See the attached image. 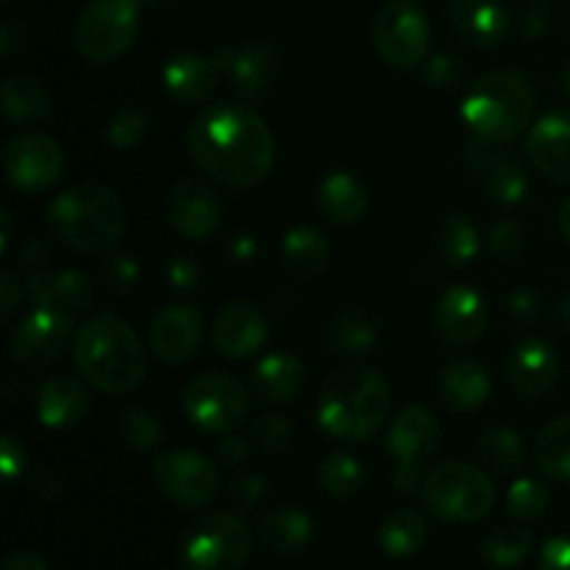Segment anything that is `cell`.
Masks as SVG:
<instances>
[{"label": "cell", "mask_w": 570, "mask_h": 570, "mask_svg": "<svg viewBox=\"0 0 570 570\" xmlns=\"http://www.w3.org/2000/svg\"><path fill=\"white\" fill-rule=\"evenodd\" d=\"M223 72L215 59L198 53H178L161 67V87L176 104L204 106L217 92Z\"/></svg>", "instance_id": "obj_25"}, {"label": "cell", "mask_w": 570, "mask_h": 570, "mask_svg": "<svg viewBox=\"0 0 570 570\" xmlns=\"http://www.w3.org/2000/svg\"><path fill=\"white\" fill-rule=\"evenodd\" d=\"M0 220H3V243H0V250L6 254V250H9V245H11V217L3 212V215H0Z\"/></svg>", "instance_id": "obj_63"}, {"label": "cell", "mask_w": 570, "mask_h": 570, "mask_svg": "<svg viewBox=\"0 0 570 570\" xmlns=\"http://www.w3.org/2000/svg\"><path fill=\"white\" fill-rule=\"evenodd\" d=\"M434 243H438V254L451 267L471 265L479 256V248H482V239H479L473 220L468 215H460V212H454V215L440 223Z\"/></svg>", "instance_id": "obj_35"}, {"label": "cell", "mask_w": 570, "mask_h": 570, "mask_svg": "<svg viewBox=\"0 0 570 570\" xmlns=\"http://www.w3.org/2000/svg\"><path fill=\"white\" fill-rule=\"evenodd\" d=\"M267 495V482L259 473H239L232 484V504L237 512H250Z\"/></svg>", "instance_id": "obj_47"}, {"label": "cell", "mask_w": 570, "mask_h": 570, "mask_svg": "<svg viewBox=\"0 0 570 570\" xmlns=\"http://www.w3.org/2000/svg\"><path fill=\"white\" fill-rule=\"evenodd\" d=\"M538 98L529 78L518 70H490L471 83L462 100V120L473 137L507 145L527 134L534 122Z\"/></svg>", "instance_id": "obj_5"}, {"label": "cell", "mask_w": 570, "mask_h": 570, "mask_svg": "<svg viewBox=\"0 0 570 570\" xmlns=\"http://www.w3.org/2000/svg\"><path fill=\"white\" fill-rule=\"evenodd\" d=\"M523 148L540 176L570 187V106L540 117L527 131Z\"/></svg>", "instance_id": "obj_20"}, {"label": "cell", "mask_w": 570, "mask_h": 570, "mask_svg": "<svg viewBox=\"0 0 570 570\" xmlns=\"http://www.w3.org/2000/svg\"><path fill=\"white\" fill-rule=\"evenodd\" d=\"M490 323L482 293L468 284H451L434 306V328L449 345H471L484 337Z\"/></svg>", "instance_id": "obj_18"}, {"label": "cell", "mask_w": 570, "mask_h": 570, "mask_svg": "<svg viewBox=\"0 0 570 570\" xmlns=\"http://www.w3.org/2000/svg\"><path fill=\"white\" fill-rule=\"evenodd\" d=\"M256 254H259V245H256L254 234H237V237L228 243V259H232L234 265H250V262L256 259Z\"/></svg>", "instance_id": "obj_57"}, {"label": "cell", "mask_w": 570, "mask_h": 570, "mask_svg": "<svg viewBox=\"0 0 570 570\" xmlns=\"http://www.w3.org/2000/svg\"><path fill=\"white\" fill-rule=\"evenodd\" d=\"M0 471H3L6 484H14L17 476L26 471V445L11 432H6L0 440Z\"/></svg>", "instance_id": "obj_48"}, {"label": "cell", "mask_w": 570, "mask_h": 570, "mask_svg": "<svg viewBox=\"0 0 570 570\" xmlns=\"http://www.w3.org/2000/svg\"><path fill=\"white\" fill-rule=\"evenodd\" d=\"M267 337H271L267 317L262 315L259 306L245 304V301H234L226 309L217 312L215 326H212L215 351L232 362H243L259 354Z\"/></svg>", "instance_id": "obj_21"}, {"label": "cell", "mask_w": 570, "mask_h": 570, "mask_svg": "<svg viewBox=\"0 0 570 570\" xmlns=\"http://www.w3.org/2000/svg\"><path fill=\"white\" fill-rule=\"evenodd\" d=\"M139 33L137 0H92L83 6L72 28L76 50L87 61L109 65L131 50Z\"/></svg>", "instance_id": "obj_9"}, {"label": "cell", "mask_w": 570, "mask_h": 570, "mask_svg": "<svg viewBox=\"0 0 570 570\" xmlns=\"http://www.w3.org/2000/svg\"><path fill=\"white\" fill-rule=\"evenodd\" d=\"M184 570H243L250 557V532L234 512H212L181 538Z\"/></svg>", "instance_id": "obj_8"}, {"label": "cell", "mask_w": 570, "mask_h": 570, "mask_svg": "<svg viewBox=\"0 0 570 570\" xmlns=\"http://www.w3.org/2000/svg\"><path fill=\"white\" fill-rule=\"evenodd\" d=\"M3 570H50V568L42 557L31 554V551H14V554L6 557Z\"/></svg>", "instance_id": "obj_59"}, {"label": "cell", "mask_w": 570, "mask_h": 570, "mask_svg": "<svg viewBox=\"0 0 570 570\" xmlns=\"http://www.w3.org/2000/svg\"><path fill=\"white\" fill-rule=\"evenodd\" d=\"M315 534V523L304 510L276 507L259 523V540L273 554H298Z\"/></svg>", "instance_id": "obj_32"}, {"label": "cell", "mask_w": 570, "mask_h": 570, "mask_svg": "<svg viewBox=\"0 0 570 570\" xmlns=\"http://www.w3.org/2000/svg\"><path fill=\"white\" fill-rule=\"evenodd\" d=\"M117 438L122 440V445L139 454H150L156 445L161 443V426L148 410H126L117 421Z\"/></svg>", "instance_id": "obj_41"}, {"label": "cell", "mask_w": 570, "mask_h": 570, "mask_svg": "<svg viewBox=\"0 0 570 570\" xmlns=\"http://www.w3.org/2000/svg\"><path fill=\"white\" fill-rule=\"evenodd\" d=\"M317 209L334 226H354L367 212V189L354 173L332 170L317 184Z\"/></svg>", "instance_id": "obj_27"}, {"label": "cell", "mask_w": 570, "mask_h": 570, "mask_svg": "<svg viewBox=\"0 0 570 570\" xmlns=\"http://www.w3.org/2000/svg\"><path fill=\"white\" fill-rule=\"evenodd\" d=\"M22 301V284L11 271L0 273V323H9Z\"/></svg>", "instance_id": "obj_53"}, {"label": "cell", "mask_w": 570, "mask_h": 570, "mask_svg": "<svg viewBox=\"0 0 570 570\" xmlns=\"http://www.w3.org/2000/svg\"><path fill=\"white\" fill-rule=\"evenodd\" d=\"M560 228H562V234H566V239L570 243V198L566 200V204H562V209H560Z\"/></svg>", "instance_id": "obj_62"}, {"label": "cell", "mask_w": 570, "mask_h": 570, "mask_svg": "<svg viewBox=\"0 0 570 570\" xmlns=\"http://www.w3.org/2000/svg\"><path fill=\"white\" fill-rule=\"evenodd\" d=\"M89 393L81 382L53 376L39 387L37 417L45 429H70L87 417Z\"/></svg>", "instance_id": "obj_28"}, {"label": "cell", "mask_w": 570, "mask_h": 570, "mask_svg": "<svg viewBox=\"0 0 570 570\" xmlns=\"http://www.w3.org/2000/svg\"><path fill=\"white\" fill-rule=\"evenodd\" d=\"M250 445L248 440L239 438V434L228 432V434H220V443H217V456H220L223 465H243L245 456H248Z\"/></svg>", "instance_id": "obj_54"}, {"label": "cell", "mask_w": 570, "mask_h": 570, "mask_svg": "<svg viewBox=\"0 0 570 570\" xmlns=\"http://www.w3.org/2000/svg\"><path fill=\"white\" fill-rule=\"evenodd\" d=\"M510 384L523 399H543L560 379V354L543 337H529L510 354Z\"/></svg>", "instance_id": "obj_22"}, {"label": "cell", "mask_w": 570, "mask_h": 570, "mask_svg": "<svg viewBox=\"0 0 570 570\" xmlns=\"http://www.w3.org/2000/svg\"><path fill=\"white\" fill-rule=\"evenodd\" d=\"M557 317H560L562 326L570 328V293L562 295L560 304H557Z\"/></svg>", "instance_id": "obj_60"}, {"label": "cell", "mask_w": 570, "mask_h": 570, "mask_svg": "<svg viewBox=\"0 0 570 570\" xmlns=\"http://www.w3.org/2000/svg\"><path fill=\"white\" fill-rule=\"evenodd\" d=\"M306 384V371L298 356L293 354H267L256 362L250 387L265 404L282 406L301 395Z\"/></svg>", "instance_id": "obj_30"}, {"label": "cell", "mask_w": 570, "mask_h": 570, "mask_svg": "<svg viewBox=\"0 0 570 570\" xmlns=\"http://www.w3.org/2000/svg\"><path fill=\"white\" fill-rule=\"evenodd\" d=\"M549 26V11H546V3H532L527 9V17H523V31L527 37H540Z\"/></svg>", "instance_id": "obj_58"}, {"label": "cell", "mask_w": 570, "mask_h": 570, "mask_svg": "<svg viewBox=\"0 0 570 570\" xmlns=\"http://www.w3.org/2000/svg\"><path fill=\"white\" fill-rule=\"evenodd\" d=\"M423 507L445 523H479L495 504V488L484 471L468 462H443L421 488Z\"/></svg>", "instance_id": "obj_6"}, {"label": "cell", "mask_w": 570, "mask_h": 570, "mask_svg": "<svg viewBox=\"0 0 570 570\" xmlns=\"http://www.w3.org/2000/svg\"><path fill=\"white\" fill-rule=\"evenodd\" d=\"M295 440V423L282 412H267V415L256 417L250 426V443L267 454H282L293 445Z\"/></svg>", "instance_id": "obj_43"}, {"label": "cell", "mask_w": 570, "mask_h": 570, "mask_svg": "<svg viewBox=\"0 0 570 570\" xmlns=\"http://www.w3.org/2000/svg\"><path fill=\"white\" fill-rule=\"evenodd\" d=\"M187 148L200 173L228 189L265 181L276 159V139L259 111L248 104H212L193 117Z\"/></svg>", "instance_id": "obj_1"}, {"label": "cell", "mask_w": 570, "mask_h": 570, "mask_svg": "<svg viewBox=\"0 0 570 570\" xmlns=\"http://www.w3.org/2000/svg\"><path fill=\"white\" fill-rule=\"evenodd\" d=\"M20 267H22V273H26V276H33V273L45 271V267H50V250L45 248L39 239H31V243L22 245Z\"/></svg>", "instance_id": "obj_55"}, {"label": "cell", "mask_w": 570, "mask_h": 570, "mask_svg": "<svg viewBox=\"0 0 570 570\" xmlns=\"http://www.w3.org/2000/svg\"><path fill=\"white\" fill-rule=\"evenodd\" d=\"M165 278L173 289H195L200 282V265L193 259V256H173L165 267Z\"/></svg>", "instance_id": "obj_49"}, {"label": "cell", "mask_w": 570, "mask_h": 570, "mask_svg": "<svg viewBox=\"0 0 570 570\" xmlns=\"http://www.w3.org/2000/svg\"><path fill=\"white\" fill-rule=\"evenodd\" d=\"M562 83H566V92L570 95V61H568L566 72H562Z\"/></svg>", "instance_id": "obj_64"}, {"label": "cell", "mask_w": 570, "mask_h": 570, "mask_svg": "<svg viewBox=\"0 0 570 570\" xmlns=\"http://www.w3.org/2000/svg\"><path fill=\"white\" fill-rule=\"evenodd\" d=\"M534 460L546 476L570 484V415L557 417L540 432L534 443Z\"/></svg>", "instance_id": "obj_37"}, {"label": "cell", "mask_w": 570, "mask_h": 570, "mask_svg": "<svg viewBox=\"0 0 570 570\" xmlns=\"http://www.w3.org/2000/svg\"><path fill=\"white\" fill-rule=\"evenodd\" d=\"M181 410L195 429L206 434H228L248 415L245 387L228 373H200L184 387Z\"/></svg>", "instance_id": "obj_11"}, {"label": "cell", "mask_w": 570, "mask_h": 570, "mask_svg": "<svg viewBox=\"0 0 570 570\" xmlns=\"http://www.w3.org/2000/svg\"><path fill=\"white\" fill-rule=\"evenodd\" d=\"M538 570H570V538L568 534L546 540L543 549H540V554H538Z\"/></svg>", "instance_id": "obj_50"}, {"label": "cell", "mask_w": 570, "mask_h": 570, "mask_svg": "<svg viewBox=\"0 0 570 570\" xmlns=\"http://www.w3.org/2000/svg\"><path fill=\"white\" fill-rule=\"evenodd\" d=\"M432 26L426 11L412 0H390L373 20V48L379 59L399 70H412L426 61Z\"/></svg>", "instance_id": "obj_10"}, {"label": "cell", "mask_w": 570, "mask_h": 570, "mask_svg": "<svg viewBox=\"0 0 570 570\" xmlns=\"http://www.w3.org/2000/svg\"><path fill=\"white\" fill-rule=\"evenodd\" d=\"M145 131H148V109L142 104H126L106 126V142L115 150H131L142 142Z\"/></svg>", "instance_id": "obj_42"}, {"label": "cell", "mask_w": 570, "mask_h": 570, "mask_svg": "<svg viewBox=\"0 0 570 570\" xmlns=\"http://www.w3.org/2000/svg\"><path fill=\"white\" fill-rule=\"evenodd\" d=\"M551 504V490L540 479H515L507 490V512L515 521H538L546 515Z\"/></svg>", "instance_id": "obj_40"}, {"label": "cell", "mask_w": 570, "mask_h": 570, "mask_svg": "<svg viewBox=\"0 0 570 570\" xmlns=\"http://www.w3.org/2000/svg\"><path fill=\"white\" fill-rule=\"evenodd\" d=\"M28 48H31V33H28V28L11 20L3 22V28H0V56L6 61H11L20 53H26Z\"/></svg>", "instance_id": "obj_51"}, {"label": "cell", "mask_w": 570, "mask_h": 570, "mask_svg": "<svg viewBox=\"0 0 570 570\" xmlns=\"http://www.w3.org/2000/svg\"><path fill=\"white\" fill-rule=\"evenodd\" d=\"M532 549L534 538L523 527H495L482 540V557L493 568H518Z\"/></svg>", "instance_id": "obj_39"}, {"label": "cell", "mask_w": 570, "mask_h": 570, "mask_svg": "<svg viewBox=\"0 0 570 570\" xmlns=\"http://www.w3.org/2000/svg\"><path fill=\"white\" fill-rule=\"evenodd\" d=\"M440 399L454 412H473L490 399L493 379L476 360H454L440 371Z\"/></svg>", "instance_id": "obj_29"}, {"label": "cell", "mask_w": 570, "mask_h": 570, "mask_svg": "<svg viewBox=\"0 0 570 570\" xmlns=\"http://www.w3.org/2000/svg\"><path fill=\"white\" fill-rule=\"evenodd\" d=\"M154 479L167 501L184 510H200L215 501L220 473L204 454L189 449L165 451L154 460Z\"/></svg>", "instance_id": "obj_12"}, {"label": "cell", "mask_w": 570, "mask_h": 570, "mask_svg": "<svg viewBox=\"0 0 570 570\" xmlns=\"http://www.w3.org/2000/svg\"><path fill=\"white\" fill-rule=\"evenodd\" d=\"M379 337H382V323L373 312L362 309V306L340 309L326 326L328 351L343 356V360L367 356L379 345Z\"/></svg>", "instance_id": "obj_26"}, {"label": "cell", "mask_w": 570, "mask_h": 570, "mask_svg": "<svg viewBox=\"0 0 570 570\" xmlns=\"http://www.w3.org/2000/svg\"><path fill=\"white\" fill-rule=\"evenodd\" d=\"M523 243H527L523 226L518 220H512V217H501V220H495L493 226H490L488 245H490V254H493L495 259L501 262L515 259V256H521Z\"/></svg>", "instance_id": "obj_45"}, {"label": "cell", "mask_w": 570, "mask_h": 570, "mask_svg": "<svg viewBox=\"0 0 570 570\" xmlns=\"http://www.w3.org/2000/svg\"><path fill=\"white\" fill-rule=\"evenodd\" d=\"M139 9H173V6H178L181 0H137Z\"/></svg>", "instance_id": "obj_61"}, {"label": "cell", "mask_w": 570, "mask_h": 570, "mask_svg": "<svg viewBox=\"0 0 570 570\" xmlns=\"http://www.w3.org/2000/svg\"><path fill=\"white\" fill-rule=\"evenodd\" d=\"M362 479H365L362 462L348 451H332L317 465V484L332 499H351L354 493H360Z\"/></svg>", "instance_id": "obj_38"}, {"label": "cell", "mask_w": 570, "mask_h": 570, "mask_svg": "<svg viewBox=\"0 0 570 570\" xmlns=\"http://www.w3.org/2000/svg\"><path fill=\"white\" fill-rule=\"evenodd\" d=\"M393 410V390L379 371L348 365L334 371L317 395L315 415L323 432L343 443H365Z\"/></svg>", "instance_id": "obj_2"}, {"label": "cell", "mask_w": 570, "mask_h": 570, "mask_svg": "<svg viewBox=\"0 0 570 570\" xmlns=\"http://www.w3.org/2000/svg\"><path fill=\"white\" fill-rule=\"evenodd\" d=\"M507 312H510V317L515 323L529 326V323H534L540 317L538 295H534L532 289H518V293H512L510 301H507Z\"/></svg>", "instance_id": "obj_52"}, {"label": "cell", "mask_w": 570, "mask_h": 570, "mask_svg": "<svg viewBox=\"0 0 570 570\" xmlns=\"http://www.w3.org/2000/svg\"><path fill=\"white\" fill-rule=\"evenodd\" d=\"M72 337V317L33 306L9 337V356L17 367H48L65 354Z\"/></svg>", "instance_id": "obj_13"}, {"label": "cell", "mask_w": 570, "mask_h": 570, "mask_svg": "<svg viewBox=\"0 0 570 570\" xmlns=\"http://www.w3.org/2000/svg\"><path fill=\"white\" fill-rule=\"evenodd\" d=\"M215 65L223 76L228 78V83L234 87V92L243 95L245 100H256L273 87L278 76V67H282V56L265 39H250L243 45H223L215 50Z\"/></svg>", "instance_id": "obj_15"}, {"label": "cell", "mask_w": 570, "mask_h": 570, "mask_svg": "<svg viewBox=\"0 0 570 570\" xmlns=\"http://www.w3.org/2000/svg\"><path fill=\"white\" fill-rule=\"evenodd\" d=\"M332 243L317 226H295L282 239V262L293 276L312 278L326 271Z\"/></svg>", "instance_id": "obj_31"}, {"label": "cell", "mask_w": 570, "mask_h": 570, "mask_svg": "<svg viewBox=\"0 0 570 570\" xmlns=\"http://www.w3.org/2000/svg\"><path fill=\"white\" fill-rule=\"evenodd\" d=\"M426 518L417 510H395L393 515L384 518L379 527V549L390 557V560H410L426 543Z\"/></svg>", "instance_id": "obj_34"}, {"label": "cell", "mask_w": 570, "mask_h": 570, "mask_svg": "<svg viewBox=\"0 0 570 570\" xmlns=\"http://www.w3.org/2000/svg\"><path fill=\"white\" fill-rule=\"evenodd\" d=\"M451 28L473 48H499L510 33V11L504 0H451Z\"/></svg>", "instance_id": "obj_24"}, {"label": "cell", "mask_w": 570, "mask_h": 570, "mask_svg": "<svg viewBox=\"0 0 570 570\" xmlns=\"http://www.w3.org/2000/svg\"><path fill=\"white\" fill-rule=\"evenodd\" d=\"M72 362L83 382L109 395L131 393L148 373L142 340L117 315H95L78 328Z\"/></svg>", "instance_id": "obj_3"}, {"label": "cell", "mask_w": 570, "mask_h": 570, "mask_svg": "<svg viewBox=\"0 0 570 570\" xmlns=\"http://www.w3.org/2000/svg\"><path fill=\"white\" fill-rule=\"evenodd\" d=\"M462 165L471 173L473 181L488 193L490 200L501 206L521 204L527 195L529 181L523 167L512 159L510 154L501 150V145H490L484 139L473 137L462 148Z\"/></svg>", "instance_id": "obj_16"}, {"label": "cell", "mask_w": 570, "mask_h": 570, "mask_svg": "<svg viewBox=\"0 0 570 570\" xmlns=\"http://www.w3.org/2000/svg\"><path fill=\"white\" fill-rule=\"evenodd\" d=\"M167 223L178 237L204 243L220 228L223 204L209 184L200 178H184L167 198Z\"/></svg>", "instance_id": "obj_17"}, {"label": "cell", "mask_w": 570, "mask_h": 570, "mask_svg": "<svg viewBox=\"0 0 570 570\" xmlns=\"http://www.w3.org/2000/svg\"><path fill=\"white\" fill-rule=\"evenodd\" d=\"M443 429L426 406L410 404L393 417L387 429V454L393 460V484L399 493H421L426 465L440 451Z\"/></svg>", "instance_id": "obj_7"}, {"label": "cell", "mask_w": 570, "mask_h": 570, "mask_svg": "<svg viewBox=\"0 0 570 570\" xmlns=\"http://www.w3.org/2000/svg\"><path fill=\"white\" fill-rule=\"evenodd\" d=\"M26 295L31 306H45V309L65 312V315L76 317L92 306V287L89 278L78 271H45L26 276Z\"/></svg>", "instance_id": "obj_23"}, {"label": "cell", "mask_w": 570, "mask_h": 570, "mask_svg": "<svg viewBox=\"0 0 570 570\" xmlns=\"http://www.w3.org/2000/svg\"><path fill=\"white\" fill-rule=\"evenodd\" d=\"M100 276L109 284V289L128 295L139 287L142 271H139V262L131 254H109L104 259V265H100Z\"/></svg>", "instance_id": "obj_44"}, {"label": "cell", "mask_w": 570, "mask_h": 570, "mask_svg": "<svg viewBox=\"0 0 570 570\" xmlns=\"http://www.w3.org/2000/svg\"><path fill=\"white\" fill-rule=\"evenodd\" d=\"M462 72H465V67L456 56L438 53L423 65V81L432 89H451L462 81Z\"/></svg>", "instance_id": "obj_46"}, {"label": "cell", "mask_w": 570, "mask_h": 570, "mask_svg": "<svg viewBox=\"0 0 570 570\" xmlns=\"http://www.w3.org/2000/svg\"><path fill=\"white\" fill-rule=\"evenodd\" d=\"M0 106H3L6 120L17 122V126H28V122H39L50 117V95L42 87V81L31 76H11L3 81L0 89Z\"/></svg>", "instance_id": "obj_33"}, {"label": "cell", "mask_w": 570, "mask_h": 570, "mask_svg": "<svg viewBox=\"0 0 570 570\" xmlns=\"http://www.w3.org/2000/svg\"><path fill=\"white\" fill-rule=\"evenodd\" d=\"M48 232L78 254H109L126 234V206L100 184H78L48 206Z\"/></svg>", "instance_id": "obj_4"}, {"label": "cell", "mask_w": 570, "mask_h": 570, "mask_svg": "<svg viewBox=\"0 0 570 570\" xmlns=\"http://www.w3.org/2000/svg\"><path fill=\"white\" fill-rule=\"evenodd\" d=\"M31 488L39 499L53 501L65 493V479H61L53 468H39L37 476H33V482H31Z\"/></svg>", "instance_id": "obj_56"}, {"label": "cell", "mask_w": 570, "mask_h": 570, "mask_svg": "<svg viewBox=\"0 0 570 570\" xmlns=\"http://www.w3.org/2000/svg\"><path fill=\"white\" fill-rule=\"evenodd\" d=\"M204 343V315L193 304H167L150 326V348L165 365H184Z\"/></svg>", "instance_id": "obj_19"}, {"label": "cell", "mask_w": 570, "mask_h": 570, "mask_svg": "<svg viewBox=\"0 0 570 570\" xmlns=\"http://www.w3.org/2000/svg\"><path fill=\"white\" fill-rule=\"evenodd\" d=\"M476 456L495 473H518L527 460V449L515 429L493 426L484 429L476 440Z\"/></svg>", "instance_id": "obj_36"}, {"label": "cell", "mask_w": 570, "mask_h": 570, "mask_svg": "<svg viewBox=\"0 0 570 570\" xmlns=\"http://www.w3.org/2000/svg\"><path fill=\"white\" fill-rule=\"evenodd\" d=\"M3 170L6 178L14 184L20 193L39 195L53 187L65 170V154L59 142L48 134L26 131L9 139L3 150Z\"/></svg>", "instance_id": "obj_14"}]
</instances>
